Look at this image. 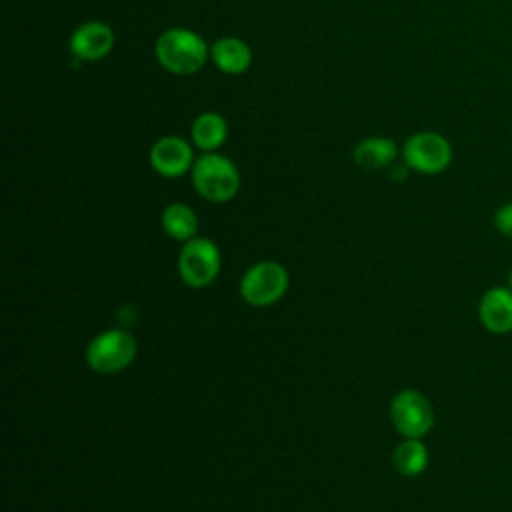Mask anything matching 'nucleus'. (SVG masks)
<instances>
[{"label":"nucleus","mask_w":512,"mask_h":512,"mask_svg":"<svg viewBox=\"0 0 512 512\" xmlns=\"http://www.w3.org/2000/svg\"><path fill=\"white\" fill-rule=\"evenodd\" d=\"M190 136L196 148L216 152L228 138V122L218 112H202L192 120Z\"/></svg>","instance_id":"ddd939ff"},{"label":"nucleus","mask_w":512,"mask_h":512,"mask_svg":"<svg viewBox=\"0 0 512 512\" xmlns=\"http://www.w3.org/2000/svg\"><path fill=\"white\" fill-rule=\"evenodd\" d=\"M210 58L220 72L242 74L252 64V50L244 40L236 36H224L212 42Z\"/></svg>","instance_id":"9b49d317"},{"label":"nucleus","mask_w":512,"mask_h":512,"mask_svg":"<svg viewBox=\"0 0 512 512\" xmlns=\"http://www.w3.org/2000/svg\"><path fill=\"white\" fill-rule=\"evenodd\" d=\"M192 184L196 192L210 202H226L240 188V172L234 162L216 152H204L194 160Z\"/></svg>","instance_id":"f03ea898"},{"label":"nucleus","mask_w":512,"mask_h":512,"mask_svg":"<svg viewBox=\"0 0 512 512\" xmlns=\"http://www.w3.org/2000/svg\"><path fill=\"white\" fill-rule=\"evenodd\" d=\"M394 428L406 438H422L434 426V410L428 398L412 388L398 392L390 404Z\"/></svg>","instance_id":"423d86ee"},{"label":"nucleus","mask_w":512,"mask_h":512,"mask_svg":"<svg viewBox=\"0 0 512 512\" xmlns=\"http://www.w3.org/2000/svg\"><path fill=\"white\" fill-rule=\"evenodd\" d=\"M482 326L498 336L512 332V290L508 286L488 288L478 302Z\"/></svg>","instance_id":"9d476101"},{"label":"nucleus","mask_w":512,"mask_h":512,"mask_svg":"<svg viewBox=\"0 0 512 512\" xmlns=\"http://www.w3.org/2000/svg\"><path fill=\"white\" fill-rule=\"evenodd\" d=\"M452 144L438 132L422 130L406 138L402 146V158L410 170L420 174H440L452 162Z\"/></svg>","instance_id":"7ed1b4c3"},{"label":"nucleus","mask_w":512,"mask_h":512,"mask_svg":"<svg viewBox=\"0 0 512 512\" xmlns=\"http://www.w3.org/2000/svg\"><path fill=\"white\" fill-rule=\"evenodd\" d=\"M114 40V30L106 22L88 20L72 32L70 52L78 62H94L112 52Z\"/></svg>","instance_id":"1a4fd4ad"},{"label":"nucleus","mask_w":512,"mask_h":512,"mask_svg":"<svg viewBox=\"0 0 512 512\" xmlns=\"http://www.w3.org/2000/svg\"><path fill=\"white\" fill-rule=\"evenodd\" d=\"M288 272L278 262H258L246 270L240 280V294L252 306H270L284 296Z\"/></svg>","instance_id":"39448f33"},{"label":"nucleus","mask_w":512,"mask_h":512,"mask_svg":"<svg viewBox=\"0 0 512 512\" xmlns=\"http://www.w3.org/2000/svg\"><path fill=\"white\" fill-rule=\"evenodd\" d=\"M398 156V144L392 138L372 136L356 144L352 158L364 170H380L390 166Z\"/></svg>","instance_id":"f8f14e48"},{"label":"nucleus","mask_w":512,"mask_h":512,"mask_svg":"<svg viewBox=\"0 0 512 512\" xmlns=\"http://www.w3.org/2000/svg\"><path fill=\"white\" fill-rule=\"evenodd\" d=\"M178 270L192 288L208 286L220 272V250L208 238H190L180 250Z\"/></svg>","instance_id":"0eeeda50"},{"label":"nucleus","mask_w":512,"mask_h":512,"mask_svg":"<svg viewBox=\"0 0 512 512\" xmlns=\"http://www.w3.org/2000/svg\"><path fill=\"white\" fill-rule=\"evenodd\" d=\"M136 356V340L130 332L112 328L98 334L86 350V360L100 374H114L126 368Z\"/></svg>","instance_id":"20e7f679"},{"label":"nucleus","mask_w":512,"mask_h":512,"mask_svg":"<svg viewBox=\"0 0 512 512\" xmlns=\"http://www.w3.org/2000/svg\"><path fill=\"white\" fill-rule=\"evenodd\" d=\"M154 54L158 64L176 76H190L204 68L210 48L206 40L188 28H168L154 44Z\"/></svg>","instance_id":"f257e3e1"},{"label":"nucleus","mask_w":512,"mask_h":512,"mask_svg":"<svg viewBox=\"0 0 512 512\" xmlns=\"http://www.w3.org/2000/svg\"><path fill=\"white\" fill-rule=\"evenodd\" d=\"M194 152L180 136H162L150 148V164L164 178H178L192 170Z\"/></svg>","instance_id":"6e6552de"},{"label":"nucleus","mask_w":512,"mask_h":512,"mask_svg":"<svg viewBox=\"0 0 512 512\" xmlns=\"http://www.w3.org/2000/svg\"><path fill=\"white\" fill-rule=\"evenodd\" d=\"M428 466V450L420 438H406L394 450V468L404 476H418Z\"/></svg>","instance_id":"2eb2a0df"},{"label":"nucleus","mask_w":512,"mask_h":512,"mask_svg":"<svg viewBox=\"0 0 512 512\" xmlns=\"http://www.w3.org/2000/svg\"><path fill=\"white\" fill-rule=\"evenodd\" d=\"M508 288L512 290V270H510V274H508Z\"/></svg>","instance_id":"f3484780"},{"label":"nucleus","mask_w":512,"mask_h":512,"mask_svg":"<svg viewBox=\"0 0 512 512\" xmlns=\"http://www.w3.org/2000/svg\"><path fill=\"white\" fill-rule=\"evenodd\" d=\"M494 226L502 236L512 238V202H506L496 210Z\"/></svg>","instance_id":"dca6fc26"},{"label":"nucleus","mask_w":512,"mask_h":512,"mask_svg":"<svg viewBox=\"0 0 512 512\" xmlns=\"http://www.w3.org/2000/svg\"><path fill=\"white\" fill-rule=\"evenodd\" d=\"M162 228L174 240H190L198 230V218L188 204L172 202L162 212Z\"/></svg>","instance_id":"4468645a"}]
</instances>
